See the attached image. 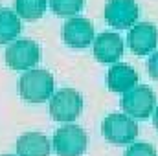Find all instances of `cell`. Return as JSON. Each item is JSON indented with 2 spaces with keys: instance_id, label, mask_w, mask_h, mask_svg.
Returning <instances> with one entry per match:
<instances>
[{
  "instance_id": "cell-8",
  "label": "cell",
  "mask_w": 158,
  "mask_h": 156,
  "mask_svg": "<svg viewBox=\"0 0 158 156\" xmlns=\"http://www.w3.org/2000/svg\"><path fill=\"white\" fill-rule=\"evenodd\" d=\"M129 48L136 55H147L158 44V28L153 22H138L129 31Z\"/></svg>"
},
{
  "instance_id": "cell-12",
  "label": "cell",
  "mask_w": 158,
  "mask_h": 156,
  "mask_svg": "<svg viewBox=\"0 0 158 156\" xmlns=\"http://www.w3.org/2000/svg\"><path fill=\"white\" fill-rule=\"evenodd\" d=\"M52 145L42 132H24L17 140V156H50Z\"/></svg>"
},
{
  "instance_id": "cell-10",
  "label": "cell",
  "mask_w": 158,
  "mask_h": 156,
  "mask_svg": "<svg viewBox=\"0 0 158 156\" xmlns=\"http://www.w3.org/2000/svg\"><path fill=\"white\" fill-rule=\"evenodd\" d=\"M123 55V39L118 33L103 31L94 37V57L99 63H116Z\"/></svg>"
},
{
  "instance_id": "cell-14",
  "label": "cell",
  "mask_w": 158,
  "mask_h": 156,
  "mask_svg": "<svg viewBox=\"0 0 158 156\" xmlns=\"http://www.w3.org/2000/svg\"><path fill=\"white\" fill-rule=\"evenodd\" d=\"M15 9L24 20H37L46 11V0H15Z\"/></svg>"
},
{
  "instance_id": "cell-1",
  "label": "cell",
  "mask_w": 158,
  "mask_h": 156,
  "mask_svg": "<svg viewBox=\"0 0 158 156\" xmlns=\"http://www.w3.org/2000/svg\"><path fill=\"white\" fill-rule=\"evenodd\" d=\"M53 84H55L53 76L48 70L33 68V70H26L20 76L19 92H20L22 99H26L30 103H42L52 97Z\"/></svg>"
},
{
  "instance_id": "cell-3",
  "label": "cell",
  "mask_w": 158,
  "mask_h": 156,
  "mask_svg": "<svg viewBox=\"0 0 158 156\" xmlns=\"http://www.w3.org/2000/svg\"><path fill=\"white\" fill-rule=\"evenodd\" d=\"M155 105H156V96L145 84H136L134 88L127 90L121 96V109L125 110L127 116L145 119L153 114Z\"/></svg>"
},
{
  "instance_id": "cell-11",
  "label": "cell",
  "mask_w": 158,
  "mask_h": 156,
  "mask_svg": "<svg viewBox=\"0 0 158 156\" xmlns=\"http://www.w3.org/2000/svg\"><path fill=\"white\" fill-rule=\"evenodd\" d=\"M138 83V74L136 70L127 64V63H116L110 66L109 74H107V84L112 92H121L125 94L127 90L134 88Z\"/></svg>"
},
{
  "instance_id": "cell-19",
  "label": "cell",
  "mask_w": 158,
  "mask_h": 156,
  "mask_svg": "<svg viewBox=\"0 0 158 156\" xmlns=\"http://www.w3.org/2000/svg\"><path fill=\"white\" fill-rule=\"evenodd\" d=\"M0 156H15V154H0Z\"/></svg>"
},
{
  "instance_id": "cell-17",
  "label": "cell",
  "mask_w": 158,
  "mask_h": 156,
  "mask_svg": "<svg viewBox=\"0 0 158 156\" xmlns=\"http://www.w3.org/2000/svg\"><path fill=\"white\" fill-rule=\"evenodd\" d=\"M147 70H149V76L158 81V50L153 55H149V59H147Z\"/></svg>"
},
{
  "instance_id": "cell-7",
  "label": "cell",
  "mask_w": 158,
  "mask_h": 156,
  "mask_svg": "<svg viewBox=\"0 0 158 156\" xmlns=\"http://www.w3.org/2000/svg\"><path fill=\"white\" fill-rule=\"evenodd\" d=\"M140 13V7L134 0H107L105 4V20L118 30L132 28Z\"/></svg>"
},
{
  "instance_id": "cell-4",
  "label": "cell",
  "mask_w": 158,
  "mask_h": 156,
  "mask_svg": "<svg viewBox=\"0 0 158 156\" xmlns=\"http://www.w3.org/2000/svg\"><path fill=\"white\" fill-rule=\"evenodd\" d=\"M103 136L112 142L114 145H127L138 136V125L136 121L127 114L112 112L103 119L101 123Z\"/></svg>"
},
{
  "instance_id": "cell-9",
  "label": "cell",
  "mask_w": 158,
  "mask_h": 156,
  "mask_svg": "<svg viewBox=\"0 0 158 156\" xmlns=\"http://www.w3.org/2000/svg\"><path fill=\"white\" fill-rule=\"evenodd\" d=\"M63 40L72 48H85L94 42V26L85 17H72L63 24Z\"/></svg>"
},
{
  "instance_id": "cell-18",
  "label": "cell",
  "mask_w": 158,
  "mask_h": 156,
  "mask_svg": "<svg viewBox=\"0 0 158 156\" xmlns=\"http://www.w3.org/2000/svg\"><path fill=\"white\" fill-rule=\"evenodd\" d=\"M153 123H155V127L158 129V105H156V109L153 110Z\"/></svg>"
},
{
  "instance_id": "cell-16",
  "label": "cell",
  "mask_w": 158,
  "mask_h": 156,
  "mask_svg": "<svg viewBox=\"0 0 158 156\" xmlns=\"http://www.w3.org/2000/svg\"><path fill=\"white\" fill-rule=\"evenodd\" d=\"M123 156H156V151L147 142H134L127 147Z\"/></svg>"
},
{
  "instance_id": "cell-15",
  "label": "cell",
  "mask_w": 158,
  "mask_h": 156,
  "mask_svg": "<svg viewBox=\"0 0 158 156\" xmlns=\"http://www.w3.org/2000/svg\"><path fill=\"white\" fill-rule=\"evenodd\" d=\"M50 6L61 17H72L83 9L85 0H50Z\"/></svg>"
},
{
  "instance_id": "cell-6",
  "label": "cell",
  "mask_w": 158,
  "mask_h": 156,
  "mask_svg": "<svg viewBox=\"0 0 158 156\" xmlns=\"http://www.w3.org/2000/svg\"><path fill=\"white\" fill-rule=\"evenodd\" d=\"M40 61V46L31 39L13 40L6 48V63L13 70H30Z\"/></svg>"
},
{
  "instance_id": "cell-5",
  "label": "cell",
  "mask_w": 158,
  "mask_h": 156,
  "mask_svg": "<svg viewBox=\"0 0 158 156\" xmlns=\"http://www.w3.org/2000/svg\"><path fill=\"white\" fill-rule=\"evenodd\" d=\"M83 109V97L76 88H61L50 97V114L57 121L70 123Z\"/></svg>"
},
{
  "instance_id": "cell-2",
  "label": "cell",
  "mask_w": 158,
  "mask_h": 156,
  "mask_svg": "<svg viewBox=\"0 0 158 156\" xmlns=\"http://www.w3.org/2000/svg\"><path fill=\"white\" fill-rule=\"evenodd\" d=\"M86 132L76 123H66L53 134V149L59 156H81L86 151Z\"/></svg>"
},
{
  "instance_id": "cell-13",
  "label": "cell",
  "mask_w": 158,
  "mask_h": 156,
  "mask_svg": "<svg viewBox=\"0 0 158 156\" xmlns=\"http://www.w3.org/2000/svg\"><path fill=\"white\" fill-rule=\"evenodd\" d=\"M20 33V18L9 7H0V44L13 40Z\"/></svg>"
}]
</instances>
